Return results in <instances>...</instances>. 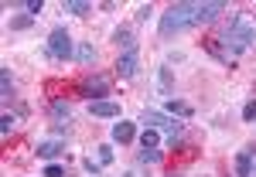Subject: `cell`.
<instances>
[{"instance_id":"1","label":"cell","mask_w":256,"mask_h":177,"mask_svg":"<svg viewBox=\"0 0 256 177\" xmlns=\"http://www.w3.org/2000/svg\"><path fill=\"white\" fill-rule=\"evenodd\" d=\"M222 44H226V55L236 58V55L250 51V48L256 44V27L242 17V14H232L229 27H226V34H222Z\"/></svg>"},{"instance_id":"2","label":"cell","mask_w":256,"mask_h":177,"mask_svg":"<svg viewBox=\"0 0 256 177\" xmlns=\"http://www.w3.org/2000/svg\"><path fill=\"white\" fill-rule=\"evenodd\" d=\"M195 27V3L192 0H181V3H171L168 14L160 17V38H174L181 31Z\"/></svg>"},{"instance_id":"3","label":"cell","mask_w":256,"mask_h":177,"mask_svg":"<svg viewBox=\"0 0 256 177\" xmlns=\"http://www.w3.org/2000/svg\"><path fill=\"white\" fill-rule=\"evenodd\" d=\"M44 55H48V58H55V61H68V58H76V44H72V34H68L65 27H55V31L48 34Z\"/></svg>"},{"instance_id":"4","label":"cell","mask_w":256,"mask_h":177,"mask_svg":"<svg viewBox=\"0 0 256 177\" xmlns=\"http://www.w3.org/2000/svg\"><path fill=\"white\" fill-rule=\"evenodd\" d=\"M140 123H144V130H171V137L181 133V123L171 113H160V109H144L140 113Z\"/></svg>"},{"instance_id":"5","label":"cell","mask_w":256,"mask_h":177,"mask_svg":"<svg viewBox=\"0 0 256 177\" xmlns=\"http://www.w3.org/2000/svg\"><path fill=\"white\" fill-rule=\"evenodd\" d=\"M82 96L89 99V102H99L102 96H110V82L106 79H99V75H92V79H86L82 82V89H79Z\"/></svg>"},{"instance_id":"6","label":"cell","mask_w":256,"mask_h":177,"mask_svg":"<svg viewBox=\"0 0 256 177\" xmlns=\"http://www.w3.org/2000/svg\"><path fill=\"white\" fill-rule=\"evenodd\" d=\"M253 167H256V150H253V147H242V150L236 154L232 174H236V177H250V174H253Z\"/></svg>"},{"instance_id":"7","label":"cell","mask_w":256,"mask_h":177,"mask_svg":"<svg viewBox=\"0 0 256 177\" xmlns=\"http://www.w3.org/2000/svg\"><path fill=\"white\" fill-rule=\"evenodd\" d=\"M226 10V3L222 0H208V3H195V27L198 24H208V20H216L218 14Z\"/></svg>"},{"instance_id":"8","label":"cell","mask_w":256,"mask_h":177,"mask_svg":"<svg viewBox=\"0 0 256 177\" xmlns=\"http://www.w3.org/2000/svg\"><path fill=\"white\" fill-rule=\"evenodd\" d=\"M137 68H140V51H126V55L116 58V75L120 79H134Z\"/></svg>"},{"instance_id":"9","label":"cell","mask_w":256,"mask_h":177,"mask_svg":"<svg viewBox=\"0 0 256 177\" xmlns=\"http://www.w3.org/2000/svg\"><path fill=\"white\" fill-rule=\"evenodd\" d=\"M89 113L96 119H120V106L113 99H99V102H89Z\"/></svg>"},{"instance_id":"10","label":"cell","mask_w":256,"mask_h":177,"mask_svg":"<svg viewBox=\"0 0 256 177\" xmlns=\"http://www.w3.org/2000/svg\"><path fill=\"white\" fill-rule=\"evenodd\" d=\"M134 137H137V123H130V119H120V123H113V143H134Z\"/></svg>"},{"instance_id":"11","label":"cell","mask_w":256,"mask_h":177,"mask_svg":"<svg viewBox=\"0 0 256 177\" xmlns=\"http://www.w3.org/2000/svg\"><path fill=\"white\" fill-rule=\"evenodd\" d=\"M113 44L123 48V55H126V51H140L137 38H134V31H130V27H116V31H113Z\"/></svg>"},{"instance_id":"12","label":"cell","mask_w":256,"mask_h":177,"mask_svg":"<svg viewBox=\"0 0 256 177\" xmlns=\"http://www.w3.org/2000/svg\"><path fill=\"white\" fill-rule=\"evenodd\" d=\"M62 154H65V143H62V140H41L38 143L41 160H55V157H62Z\"/></svg>"},{"instance_id":"13","label":"cell","mask_w":256,"mask_h":177,"mask_svg":"<svg viewBox=\"0 0 256 177\" xmlns=\"http://www.w3.org/2000/svg\"><path fill=\"white\" fill-rule=\"evenodd\" d=\"M164 113H171V116H181V119H188L192 113H195V109H192L188 102H181V99H168V102H164Z\"/></svg>"},{"instance_id":"14","label":"cell","mask_w":256,"mask_h":177,"mask_svg":"<svg viewBox=\"0 0 256 177\" xmlns=\"http://www.w3.org/2000/svg\"><path fill=\"white\" fill-rule=\"evenodd\" d=\"M62 10H65V14H76V17H86V14L92 10V3H89V0H65Z\"/></svg>"},{"instance_id":"15","label":"cell","mask_w":256,"mask_h":177,"mask_svg":"<svg viewBox=\"0 0 256 177\" xmlns=\"http://www.w3.org/2000/svg\"><path fill=\"white\" fill-rule=\"evenodd\" d=\"M0 96L7 99V102L14 99V79H10V68H7V65L0 68Z\"/></svg>"},{"instance_id":"16","label":"cell","mask_w":256,"mask_h":177,"mask_svg":"<svg viewBox=\"0 0 256 177\" xmlns=\"http://www.w3.org/2000/svg\"><path fill=\"white\" fill-rule=\"evenodd\" d=\"M76 61H79V65H92V61H96V48H92V44H79V48H76Z\"/></svg>"},{"instance_id":"17","label":"cell","mask_w":256,"mask_h":177,"mask_svg":"<svg viewBox=\"0 0 256 177\" xmlns=\"http://www.w3.org/2000/svg\"><path fill=\"white\" fill-rule=\"evenodd\" d=\"M158 143H160L158 130H144L140 133V150H158Z\"/></svg>"},{"instance_id":"18","label":"cell","mask_w":256,"mask_h":177,"mask_svg":"<svg viewBox=\"0 0 256 177\" xmlns=\"http://www.w3.org/2000/svg\"><path fill=\"white\" fill-rule=\"evenodd\" d=\"M52 116L68 123V116H72V106H68V102H62V99H55V102H52Z\"/></svg>"},{"instance_id":"19","label":"cell","mask_w":256,"mask_h":177,"mask_svg":"<svg viewBox=\"0 0 256 177\" xmlns=\"http://www.w3.org/2000/svg\"><path fill=\"white\" fill-rule=\"evenodd\" d=\"M34 24V14H18V17H10V31H28Z\"/></svg>"},{"instance_id":"20","label":"cell","mask_w":256,"mask_h":177,"mask_svg":"<svg viewBox=\"0 0 256 177\" xmlns=\"http://www.w3.org/2000/svg\"><path fill=\"white\" fill-rule=\"evenodd\" d=\"M96 160L102 164V167L113 164V147H110V143H99V147H96Z\"/></svg>"},{"instance_id":"21","label":"cell","mask_w":256,"mask_h":177,"mask_svg":"<svg viewBox=\"0 0 256 177\" xmlns=\"http://www.w3.org/2000/svg\"><path fill=\"white\" fill-rule=\"evenodd\" d=\"M14 123H18L14 113H4V116H0V133H4V137H10V133H14Z\"/></svg>"},{"instance_id":"22","label":"cell","mask_w":256,"mask_h":177,"mask_svg":"<svg viewBox=\"0 0 256 177\" xmlns=\"http://www.w3.org/2000/svg\"><path fill=\"white\" fill-rule=\"evenodd\" d=\"M137 160H140V164H160V160H164V154H160V150H140Z\"/></svg>"},{"instance_id":"23","label":"cell","mask_w":256,"mask_h":177,"mask_svg":"<svg viewBox=\"0 0 256 177\" xmlns=\"http://www.w3.org/2000/svg\"><path fill=\"white\" fill-rule=\"evenodd\" d=\"M82 167H86V174H92V177L102 174V164H99V160H92V157H86V160H82Z\"/></svg>"},{"instance_id":"24","label":"cell","mask_w":256,"mask_h":177,"mask_svg":"<svg viewBox=\"0 0 256 177\" xmlns=\"http://www.w3.org/2000/svg\"><path fill=\"white\" fill-rule=\"evenodd\" d=\"M158 82H160V92H171V68H160Z\"/></svg>"},{"instance_id":"25","label":"cell","mask_w":256,"mask_h":177,"mask_svg":"<svg viewBox=\"0 0 256 177\" xmlns=\"http://www.w3.org/2000/svg\"><path fill=\"white\" fill-rule=\"evenodd\" d=\"M242 119H246V123H256V99H250V102L242 106Z\"/></svg>"},{"instance_id":"26","label":"cell","mask_w":256,"mask_h":177,"mask_svg":"<svg viewBox=\"0 0 256 177\" xmlns=\"http://www.w3.org/2000/svg\"><path fill=\"white\" fill-rule=\"evenodd\" d=\"M24 10H28V14H34V17H38L41 10H44V0H28V3H24Z\"/></svg>"},{"instance_id":"27","label":"cell","mask_w":256,"mask_h":177,"mask_svg":"<svg viewBox=\"0 0 256 177\" xmlns=\"http://www.w3.org/2000/svg\"><path fill=\"white\" fill-rule=\"evenodd\" d=\"M44 177H65V167L62 164H48L44 167Z\"/></svg>"},{"instance_id":"28","label":"cell","mask_w":256,"mask_h":177,"mask_svg":"<svg viewBox=\"0 0 256 177\" xmlns=\"http://www.w3.org/2000/svg\"><path fill=\"white\" fill-rule=\"evenodd\" d=\"M150 14H154V7H150V3H144V7H137V20H140V24H144V20L150 17Z\"/></svg>"},{"instance_id":"29","label":"cell","mask_w":256,"mask_h":177,"mask_svg":"<svg viewBox=\"0 0 256 177\" xmlns=\"http://www.w3.org/2000/svg\"><path fill=\"white\" fill-rule=\"evenodd\" d=\"M52 133H55V137H65V133H68V123H55Z\"/></svg>"},{"instance_id":"30","label":"cell","mask_w":256,"mask_h":177,"mask_svg":"<svg viewBox=\"0 0 256 177\" xmlns=\"http://www.w3.org/2000/svg\"><path fill=\"white\" fill-rule=\"evenodd\" d=\"M168 147H171V150H178V147H181V133H174V137H168Z\"/></svg>"},{"instance_id":"31","label":"cell","mask_w":256,"mask_h":177,"mask_svg":"<svg viewBox=\"0 0 256 177\" xmlns=\"http://www.w3.org/2000/svg\"><path fill=\"white\" fill-rule=\"evenodd\" d=\"M123 177H140V174H137V171H126V174H123Z\"/></svg>"},{"instance_id":"32","label":"cell","mask_w":256,"mask_h":177,"mask_svg":"<svg viewBox=\"0 0 256 177\" xmlns=\"http://www.w3.org/2000/svg\"><path fill=\"white\" fill-rule=\"evenodd\" d=\"M250 177H256V167H253V174H250Z\"/></svg>"},{"instance_id":"33","label":"cell","mask_w":256,"mask_h":177,"mask_svg":"<svg viewBox=\"0 0 256 177\" xmlns=\"http://www.w3.org/2000/svg\"><path fill=\"white\" fill-rule=\"evenodd\" d=\"M171 177H178V174H171Z\"/></svg>"}]
</instances>
